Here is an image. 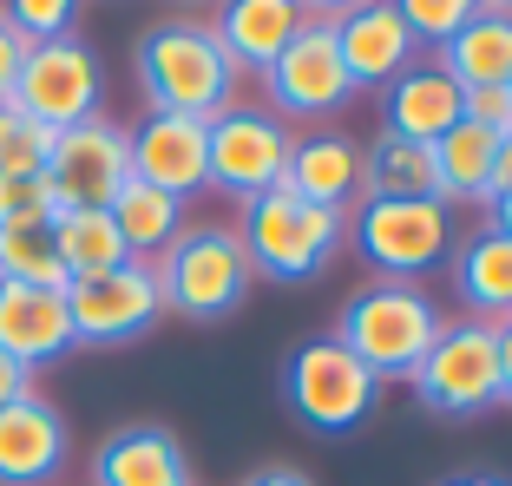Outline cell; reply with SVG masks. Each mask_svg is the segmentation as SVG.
Returning a JSON list of instances; mask_svg holds the SVG:
<instances>
[{"mask_svg": "<svg viewBox=\"0 0 512 486\" xmlns=\"http://www.w3.org/2000/svg\"><path fill=\"white\" fill-rule=\"evenodd\" d=\"M302 20H322V27H335L342 14H355V7H368V0H296Z\"/></svg>", "mask_w": 512, "mask_h": 486, "instance_id": "obj_35", "label": "cell"}, {"mask_svg": "<svg viewBox=\"0 0 512 486\" xmlns=\"http://www.w3.org/2000/svg\"><path fill=\"white\" fill-rule=\"evenodd\" d=\"M112 230H119V243L132 250V263H158L165 257V243L184 230V204L165 198V191H151V184H125L119 198H112Z\"/></svg>", "mask_w": 512, "mask_h": 486, "instance_id": "obj_25", "label": "cell"}, {"mask_svg": "<svg viewBox=\"0 0 512 486\" xmlns=\"http://www.w3.org/2000/svg\"><path fill=\"white\" fill-rule=\"evenodd\" d=\"M499 401L512 408V322H499Z\"/></svg>", "mask_w": 512, "mask_h": 486, "instance_id": "obj_37", "label": "cell"}, {"mask_svg": "<svg viewBox=\"0 0 512 486\" xmlns=\"http://www.w3.org/2000/svg\"><path fill=\"white\" fill-rule=\"evenodd\" d=\"M0 14L14 20V33H20L27 46H40V40H60V33H73L79 0H0Z\"/></svg>", "mask_w": 512, "mask_h": 486, "instance_id": "obj_30", "label": "cell"}, {"mask_svg": "<svg viewBox=\"0 0 512 486\" xmlns=\"http://www.w3.org/2000/svg\"><path fill=\"white\" fill-rule=\"evenodd\" d=\"M99 99H106V66L79 33L27 46L20 79H14V106L27 119H40L46 132H66V125L99 119Z\"/></svg>", "mask_w": 512, "mask_h": 486, "instance_id": "obj_9", "label": "cell"}, {"mask_svg": "<svg viewBox=\"0 0 512 486\" xmlns=\"http://www.w3.org/2000/svg\"><path fill=\"white\" fill-rule=\"evenodd\" d=\"M453 211L434 198H362L355 204V250L381 270V283H414L453 257Z\"/></svg>", "mask_w": 512, "mask_h": 486, "instance_id": "obj_6", "label": "cell"}, {"mask_svg": "<svg viewBox=\"0 0 512 486\" xmlns=\"http://www.w3.org/2000/svg\"><path fill=\"white\" fill-rule=\"evenodd\" d=\"M243 486H316L309 473H296V467H256Z\"/></svg>", "mask_w": 512, "mask_h": 486, "instance_id": "obj_36", "label": "cell"}, {"mask_svg": "<svg viewBox=\"0 0 512 486\" xmlns=\"http://www.w3.org/2000/svg\"><path fill=\"white\" fill-rule=\"evenodd\" d=\"M263 92H270V112L276 119H329L355 99V79H348L342 53H335V27L322 20H302V33L276 53V66L263 73Z\"/></svg>", "mask_w": 512, "mask_h": 486, "instance_id": "obj_12", "label": "cell"}, {"mask_svg": "<svg viewBox=\"0 0 512 486\" xmlns=\"http://www.w3.org/2000/svg\"><path fill=\"white\" fill-rule=\"evenodd\" d=\"M283 395H289V414L302 427H316V434H348V427H362L381 401V381L368 375L355 355L335 342V335H316V342H302L283 368Z\"/></svg>", "mask_w": 512, "mask_h": 486, "instance_id": "obj_7", "label": "cell"}, {"mask_svg": "<svg viewBox=\"0 0 512 486\" xmlns=\"http://www.w3.org/2000/svg\"><path fill=\"white\" fill-rule=\"evenodd\" d=\"M506 86H512V79H506Z\"/></svg>", "mask_w": 512, "mask_h": 486, "instance_id": "obj_42", "label": "cell"}, {"mask_svg": "<svg viewBox=\"0 0 512 486\" xmlns=\"http://www.w3.org/2000/svg\"><path fill=\"white\" fill-rule=\"evenodd\" d=\"M237 243H243V257H250L256 276H270V283H309L342 250V217L296 198L289 184H276V191L243 204Z\"/></svg>", "mask_w": 512, "mask_h": 486, "instance_id": "obj_4", "label": "cell"}, {"mask_svg": "<svg viewBox=\"0 0 512 486\" xmlns=\"http://www.w3.org/2000/svg\"><path fill=\"white\" fill-rule=\"evenodd\" d=\"M453 289H460V303L473 309V322H512V237L499 224L473 230V237L453 243Z\"/></svg>", "mask_w": 512, "mask_h": 486, "instance_id": "obj_21", "label": "cell"}, {"mask_svg": "<svg viewBox=\"0 0 512 486\" xmlns=\"http://www.w3.org/2000/svg\"><path fill=\"white\" fill-rule=\"evenodd\" d=\"M138 92L151 112H178V119H217L224 106H237V66L217 46V33L204 20H158L138 33L132 46Z\"/></svg>", "mask_w": 512, "mask_h": 486, "instance_id": "obj_1", "label": "cell"}, {"mask_svg": "<svg viewBox=\"0 0 512 486\" xmlns=\"http://www.w3.org/2000/svg\"><path fill=\"white\" fill-rule=\"evenodd\" d=\"M211 119H178V112H145V125L132 138V178L165 191V198H191L211 184Z\"/></svg>", "mask_w": 512, "mask_h": 486, "instance_id": "obj_13", "label": "cell"}, {"mask_svg": "<svg viewBox=\"0 0 512 486\" xmlns=\"http://www.w3.org/2000/svg\"><path fill=\"white\" fill-rule=\"evenodd\" d=\"M440 303L427 296V289L414 283H368L355 289L342 303V329H335V342H342L355 362L368 368L375 381H407L414 368H421V355L434 349L440 335Z\"/></svg>", "mask_w": 512, "mask_h": 486, "instance_id": "obj_2", "label": "cell"}, {"mask_svg": "<svg viewBox=\"0 0 512 486\" xmlns=\"http://www.w3.org/2000/svg\"><path fill=\"white\" fill-rule=\"evenodd\" d=\"M335 53H342L355 86H394L407 66L421 60V40L394 14V0H368V7L335 20Z\"/></svg>", "mask_w": 512, "mask_h": 486, "instance_id": "obj_14", "label": "cell"}, {"mask_svg": "<svg viewBox=\"0 0 512 486\" xmlns=\"http://www.w3.org/2000/svg\"><path fill=\"white\" fill-rule=\"evenodd\" d=\"M66 349H79L73 316H66V289L0 283V355H14L20 368H46Z\"/></svg>", "mask_w": 512, "mask_h": 486, "instance_id": "obj_16", "label": "cell"}, {"mask_svg": "<svg viewBox=\"0 0 512 486\" xmlns=\"http://www.w3.org/2000/svg\"><path fill=\"white\" fill-rule=\"evenodd\" d=\"M20 60H27V40H20V33H14V20L0 14V106H7V99H14Z\"/></svg>", "mask_w": 512, "mask_h": 486, "instance_id": "obj_33", "label": "cell"}, {"mask_svg": "<svg viewBox=\"0 0 512 486\" xmlns=\"http://www.w3.org/2000/svg\"><path fill=\"white\" fill-rule=\"evenodd\" d=\"M283 184L296 191V198H309V204H322V211L348 217L355 204H362V145H355V138H342V132H309V138H296Z\"/></svg>", "mask_w": 512, "mask_h": 486, "instance_id": "obj_19", "label": "cell"}, {"mask_svg": "<svg viewBox=\"0 0 512 486\" xmlns=\"http://www.w3.org/2000/svg\"><path fill=\"white\" fill-rule=\"evenodd\" d=\"M480 7L486 14H512V0H480Z\"/></svg>", "mask_w": 512, "mask_h": 486, "instance_id": "obj_41", "label": "cell"}, {"mask_svg": "<svg viewBox=\"0 0 512 486\" xmlns=\"http://www.w3.org/2000/svg\"><path fill=\"white\" fill-rule=\"evenodd\" d=\"M394 14L407 20V33L421 46H447L453 33L480 14V0H394Z\"/></svg>", "mask_w": 512, "mask_h": 486, "instance_id": "obj_29", "label": "cell"}, {"mask_svg": "<svg viewBox=\"0 0 512 486\" xmlns=\"http://www.w3.org/2000/svg\"><path fill=\"white\" fill-rule=\"evenodd\" d=\"M447 486H506V480H493V473H460V480H447Z\"/></svg>", "mask_w": 512, "mask_h": 486, "instance_id": "obj_40", "label": "cell"}, {"mask_svg": "<svg viewBox=\"0 0 512 486\" xmlns=\"http://www.w3.org/2000/svg\"><path fill=\"white\" fill-rule=\"evenodd\" d=\"M40 184L53 198V211H112V198L132 184V138H125V125H112L99 112L86 125L53 132Z\"/></svg>", "mask_w": 512, "mask_h": 486, "instance_id": "obj_8", "label": "cell"}, {"mask_svg": "<svg viewBox=\"0 0 512 486\" xmlns=\"http://www.w3.org/2000/svg\"><path fill=\"white\" fill-rule=\"evenodd\" d=\"M414 401H421L427 414H440V421H467V414L493 408L499 401V329L493 322H440L434 349L421 355V368H414Z\"/></svg>", "mask_w": 512, "mask_h": 486, "instance_id": "obj_5", "label": "cell"}, {"mask_svg": "<svg viewBox=\"0 0 512 486\" xmlns=\"http://www.w3.org/2000/svg\"><path fill=\"white\" fill-rule=\"evenodd\" d=\"M33 395V368H20L14 355H0V408L7 401H27Z\"/></svg>", "mask_w": 512, "mask_h": 486, "instance_id": "obj_34", "label": "cell"}, {"mask_svg": "<svg viewBox=\"0 0 512 486\" xmlns=\"http://www.w3.org/2000/svg\"><path fill=\"white\" fill-rule=\"evenodd\" d=\"M53 250H60V263H66V283L106 276V270H119V263H132V250L119 243V230H112L106 211H53Z\"/></svg>", "mask_w": 512, "mask_h": 486, "instance_id": "obj_26", "label": "cell"}, {"mask_svg": "<svg viewBox=\"0 0 512 486\" xmlns=\"http://www.w3.org/2000/svg\"><path fill=\"white\" fill-rule=\"evenodd\" d=\"M211 33L237 73H270L276 53L302 33V7L296 0H217Z\"/></svg>", "mask_w": 512, "mask_h": 486, "instance_id": "obj_20", "label": "cell"}, {"mask_svg": "<svg viewBox=\"0 0 512 486\" xmlns=\"http://www.w3.org/2000/svg\"><path fill=\"white\" fill-rule=\"evenodd\" d=\"M158 276V296H165V316L184 322H224L243 309L256 270L243 257V243L230 224H191L165 243V257L151 263Z\"/></svg>", "mask_w": 512, "mask_h": 486, "instance_id": "obj_3", "label": "cell"}, {"mask_svg": "<svg viewBox=\"0 0 512 486\" xmlns=\"http://www.w3.org/2000/svg\"><path fill=\"white\" fill-rule=\"evenodd\" d=\"M66 467V414L27 395L0 408V486H46Z\"/></svg>", "mask_w": 512, "mask_h": 486, "instance_id": "obj_18", "label": "cell"}, {"mask_svg": "<svg viewBox=\"0 0 512 486\" xmlns=\"http://www.w3.org/2000/svg\"><path fill=\"white\" fill-rule=\"evenodd\" d=\"M362 198H434L440 204L434 145L401 138V132H381L362 152Z\"/></svg>", "mask_w": 512, "mask_h": 486, "instance_id": "obj_22", "label": "cell"}, {"mask_svg": "<svg viewBox=\"0 0 512 486\" xmlns=\"http://www.w3.org/2000/svg\"><path fill=\"white\" fill-rule=\"evenodd\" d=\"M493 158L499 138L480 125H453L447 138H434V171H440V204H493Z\"/></svg>", "mask_w": 512, "mask_h": 486, "instance_id": "obj_24", "label": "cell"}, {"mask_svg": "<svg viewBox=\"0 0 512 486\" xmlns=\"http://www.w3.org/2000/svg\"><path fill=\"white\" fill-rule=\"evenodd\" d=\"M46 152H53V132L7 99V106H0V178H40Z\"/></svg>", "mask_w": 512, "mask_h": 486, "instance_id": "obj_28", "label": "cell"}, {"mask_svg": "<svg viewBox=\"0 0 512 486\" xmlns=\"http://www.w3.org/2000/svg\"><path fill=\"white\" fill-rule=\"evenodd\" d=\"M40 217H53L40 178H0V224H40Z\"/></svg>", "mask_w": 512, "mask_h": 486, "instance_id": "obj_31", "label": "cell"}, {"mask_svg": "<svg viewBox=\"0 0 512 486\" xmlns=\"http://www.w3.org/2000/svg\"><path fill=\"white\" fill-rule=\"evenodd\" d=\"M434 66H447L467 92L473 86H506L512 79V14H486L480 7V14L434 53Z\"/></svg>", "mask_w": 512, "mask_h": 486, "instance_id": "obj_23", "label": "cell"}, {"mask_svg": "<svg viewBox=\"0 0 512 486\" xmlns=\"http://www.w3.org/2000/svg\"><path fill=\"white\" fill-rule=\"evenodd\" d=\"M512 191V132L499 138V158H493V198H506Z\"/></svg>", "mask_w": 512, "mask_h": 486, "instance_id": "obj_38", "label": "cell"}, {"mask_svg": "<svg viewBox=\"0 0 512 486\" xmlns=\"http://www.w3.org/2000/svg\"><path fill=\"white\" fill-rule=\"evenodd\" d=\"M0 283L66 289V263L53 250V217H40V224H0Z\"/></svg>", "mask_w": 512, "mask_h": 486, "instance_id": "obj_27", "label": "cell"}, {"mask_svg": "<svg viewBox=\"0 0 512 486\" xmlns=\"http://www.w3.org/2000/svg\"><path fill=\"white\" fill-rule=\"evenodd\" d=\"M486 211H493V224H499V230H506V237H512V191H506V198H493V204H486Z\"/></svg>", "mask_w": 512, "mask_h": 486, "instance_id": "obj_39", "label": "cell"}, {"mask_svg": "<svg viewBox=\"0 0 512 486\" xmlns=\"http://www.w3.org/2000/svg\"><path fill=\"white\" fill-rule=\"evenodd\" d=\"M92 486H191V460H184L171 427L132 421V427H112L106 441H99Z\"/></svg>", "mask_w": 512, "mask_h": 486, "instance_id": "obj_17", "label": "cell"}, {"mask_svg": "<svg viewBox=\"0 0 512 486\" xmlns=\"http://www.w3.org/2000/svg\"><path fill=\"white\" fill-rule=\"evenodd\" d=\"M66 316H73V342H86V349H119V342H138L151 322L165 316V296H158L151 263H119V270H106V276L66 283Z\"/></svg>", "mask_w": 512, "mask_h": 486, "instance_id": "obj_11", "label": "cell"}, {"mask_svg": "<svg viewBox=\"0 0 512 486\" xmlns=\"http://www.w3.org/2000/svg\"><path fill=\"white\" fill-rule=\"evenodd\" d=\"M467 125L506 138V132H512V86H473V92H467Z\"/></svg>", "mask_w": 512, "mask_h": 486, "instance_id": "obj_32", "label": "cell"}, {"mask_svg": "<svg viewBox=\"0 0 512 486\" xmlns=\"http://www.w3.org/2000/svg\"><path fill=\"white\" fill-rule=\"evenodd\" d=\"M460 119H467V86L434 60H414L394 86H381V125L401 132V138L434 145V138H447Z\"/></svg>", "mask_w": 512, "mask_h": 486, "instance_id": "obj_15", "label": "cell"}, {"mask_svg": "<svg viewBox=\"0 0 512 486\" xmlns=\"http://www.w3.org/2000/svg\"><path fill=\"white\" fill-rule=\"evenodd\" d=\"M204 132H211V184L224 198L250 204V198H263V191L283 184L296 132L270 106H224Z\"/></svg>", "mask_w": 512, "mask_h": 486, "instance_id": "obj_10", "label": "cell"}]
</instances>
